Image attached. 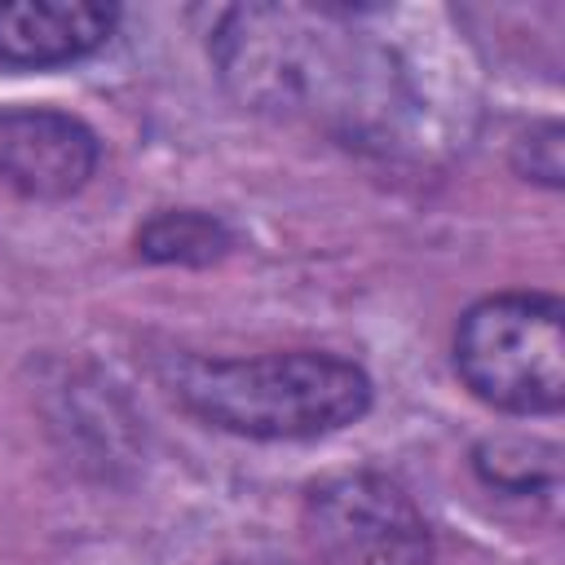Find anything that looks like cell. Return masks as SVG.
<instances>
[{"mask_svg": "<svg viewBox=\"0 0 565 565\" xmlns=\"http://www.w3.org/2000/svg\"><path fill=\"white\" fill-rule=\"evenodd\" d=\"M172 393L199 419L256 437L305 441L349 428L371 406V380L362 366L335 353H260V358H181L172 366Z\"/></svg>", "mask_w": 565, "mask_h": 565, "instance_id": "6da1fadb", "label": "cell"}, {"mask_svg": "<svg viewBox=\"0 0 565 565\" xmlns=\"http://www.w3.org/2000/svg\"><path fill=\"white\" fill-rule=\"evenodd\" d=\"M455 366L463 384L512 415H552L565 397L561 300L543 291H508L472 305L455 331Z\"/></svg>", "mask_w": 565, "mask_h": 565, "instance_id": "7a4b0ae2", "label": "cell"}, {"mask_svg": "<svg viewBox=\"0 0 565 565\" xmlns=\"http://www.w3.org/2000/svg\"><path fill=\"white\" fill-rule=\"evenodd\" d=\"M305 539L318 565H433V534L402 486L340 472L309 490Z\"/></svg>", "mask_w": 565, "mask_h": 565, "instance_id": "3957f363", "label": "cell"}, {"mask_svg": "<svg viewBox=\"0 0 565 565\" xmlns=\"http://www.w3.org/2000/svg\"><path fill=\"white\" fill-rule=\"evenodd\" d=\"M97 168V137L62 110L0 106V185L26 199H66Z\"/></svg>", "mask_w": 565, "mask_h": 565, "instance_id": "277c9868", "label": "cell"}, {"mask_svg": "<svg viewBox=\"0 0 565 565\" xmlns=\"http://www.w3.org/2000/svg\"><path fill=\"white\" fill-rule=\"evenodd\" d=\"M110 4H49V0H0V62L4 66H62L102 49L115 31Z\"/></svg>", "mask_w": 565, "mask_h": 565, "instance_id": "5b68a950", "label": "cell"}, {"mask_svg": "<svg viewBox=\"0 0 565 565\" xmlns=\"http://www.w3.org/2000/svg\"><path fill=\"white\" fill-rule=\"evenodd\" d=\"M137 252L163 265H212L230 252V230L194 207L159 212L137 230Z\"/></svg>", "mask_w": 565, "mask_h": 565, "instance_id": "8992f818", "label": "cell"}]
</instances>
